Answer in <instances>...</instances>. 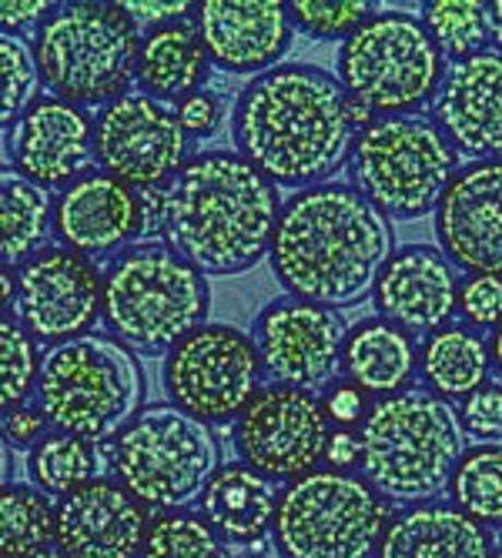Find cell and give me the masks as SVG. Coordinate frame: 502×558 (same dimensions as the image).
Instances as JSON below:
<instances>
[{
  "mask_svg": "<svg viewBox=\"0 0 502 558\" xmlns=\"http://www.w3.org/2000/svg\"><path fill=\"white\" fill-rule=\"evenodd\" d=\"M231 137L238 155L278 187L306 191L332 184L359 131L348 121V94L338 77L312 64H278L241 90Z\"/></svg>",
  "mask_w": 502,
  "mask_h": 558,
  "instance_id": "obj_1",
  "label": "cell"
},
{
  "mask_svg": "<svg viewBox=\"0 0 502 558\" xmlns=\"http://www.w3.org/2000/svg\"><path fill=\"white\" fill-rule=\"evenodd\" d=\"M392 255L389 218L359 187L332 181L285 201L268 262L285 294L338 312L375 291Z\"/></svg>",
  "mask_w": 502,
  "mask_h": 558,
  "instance_id": "obj_2",
  "label": "cell"
},
{
  "mask_svg": "<svg viewBox=\"0 0 502 558\" xmlns=\"http://www.w3.org/2000/svg\"><path fill=\"white\" fill-rule=\"evenodd\" d=\"M278 184L238 150H205L165 187V238L201 275H244L272 255Z\"/></svg>",
  "mask_w": 502,
  "mask_h": 558,
  "instance_id": "obj_3",
  "label": "cell"
},
{
  "mask_svg": "<svg viewBox=\"0 0 502 558\" xmlns=\"http://www.w3.org/2000/svg\"><path fill=\"white\" fill-rule=\"evenodd\" d=\"M362 435V475L395 505H429L449 492L463 459L459 412L426 388L372 401Z\"/></svg>",
  "mask_w": 502,
  "mask_h": 558,
  "instance_id": "obj_4",
  "label": "cell"
},
{
  "mask_svg": "<svg viewBox=\"0 0 502 558\" xmlns=\"http://www.w3.org/2000/svg\"><path fill=\"white\" fill-rule=\"evenodd\" d=\"M208 281L171 244L138 241L105 268V325L131 351L168 354L208 325Z\"/></svg>",
  "mask_w": 502,
  "mask_h": 558,
  "instance_id": "obj_5",
  "label": "cell"
},
{
  "mask_svg": "<svg viewBox=\"0 0 502 558\" xmlns=\"http://www.w3.org/2000/svg\"><path fill=\"white\" fill-rule=\"evenodd\" d=\"M37 404L58 432L87 445L118 438L144 412V372L115 335H81L44 351Z\"/></svg>",
  "mask_w": 502,
  "mask_h": 558,
  "instance_id": "obj_6",
  "label": "cell"
},
{
  "mask_svg": "<svg viewBox=\"0 0 502 558\" xmlns=\"http://www.w3.org/2000/svg\"><path fill=\"white\" fill-rule=\"evenodd\" d=\"M121 4H61L34 37L40 81L77 108H108L138 81L141 37Z\"/></svg>",
  "mask_w": 502,
  "mask_h": 558,
  "instance_id": "obj_7",
  "label": "cell"
},
{
  "mask_svg": "<svg viewBox=\"0 0 502 558\" xmlns=\"http://www.w3.org/2000/svg\"><path fill=\"white\" fill-rule=\"evenodd\" d=\"M348 174L389 221H416L442 205L459 155L426 114L375 118L356 137Z\"/></svg>",
  "mask_w": 502,
  "mask_h": 558,
  "instance_id": "obj_8",
  "label": "cell"
},
{
  "mask_svg": "<svg viewBox=\"0 0 502 558\" xmlns=\"http://www.w3.org/2000/svg\"><path fill=\"white\" fill-rule=\"evenodd\" d=\"M445 54L422 17L379 11L338 47V84L382 118L416 114L445 81Z\"/></svg>",
  "mask_w": 502,
  "mask_h": 558,
  "instance_id": "obj_9",
  "label": "cell"
},
{
  "mask_svg": "<svg viewBox=\"0 0 502 558\" xmlns=\"http://www.w3.org/2000/svg\"><path fill=\"white\" fill-rule=\"evenodd\" d=\"M115 472L147 509L178 512L205 498L222 472V445L212 425L178 404H147L115 438Z\"/></svg>",
  "mask_w": 502,
  "mask_h": 558,
  "instance_id": "obj_10",
  "label": "cell"
},
{
  "mask_svg": "<svg viewBox=\"0 0 502 558\" xmlns=\"http://www.w3.org/2000/svg\"><path fill=\"white\" fill-rule=\"evenodd\" d=\"M389 529V501L348 472H309L278 495L275 548L282 558H372Z\"/></svg>",
  "mask_w": 502,
  "mask_h": 558,
  "instance_id": "obj_11",
  "label": "cell"
},
{
  "mask_svg": "<svg viewBox=\"0 0 502 558\" xmlns=\"http://www.w3.org/2000/svg\"><path fill=\"white\" fill-rule=\"evenodd\" d=\"M262 354L251 335L212 322L165 354V391L181 412L205 425L241 418L262 391Z\"/></svg>",
  "mask_w": 502,
  "mask_h": 558,
  "instance_id": "obj_12",
  "label": "cell"
},
{
  "mask_svg": "<svg viewBox=\"0 0 502 558\" xmlns=\"http://www.w3.org/2000/svg\"><path fill=\"white\" fill-rule=\"evenodd\" d=\"M94 161L134 191H158L191 161V134L178 108L131 90L94 114Z\"/></svg>",
  "mask_w": 502,
  "mask_h": 558,
  "instance_id": "obj_13",
  "label": "cell"
},
{
  "mask_svg": "<svg viewBox=\"0 0 502 558\" xmlns=\"http://www.w3.org/2000/svg\"><path fill=\"white\" fill-rule=\"evenodd\" d=\"M328 412L315 391L268 385L235 422L241 462L272 482H295L315 472L328 445Z\"/></svg>",
  "mask_w": 502,
  "mask_h": 558,
  "instance_id": "obj_14",
  "label": "cell"
},
{
  "mask_svg": "<svg viewBox=\"0 0 502 558\" xmlns=\"http://www.w3.org/2000/svg\"><path fill=\"white\" fill-rule=\"evenodd\" d=\"M14 315L34 341L64 344L105 315V275L71 247H47L17 268Z\"/></svg>",
  "mask_w": 502,
  "mask_h": 558,
  "instance_id": "obj_15",
  "label": "cell"
},
{
  "mask_svg": "<svg viewBox=\"0 0 502 558\" xmlns=\"http://www.w3.org/2000/svg\"><path fill=\"white\" fill-rule=\"evenodd\" d=\"M251 338L259 344L262 368L272 385L319 395L342 368L348 331L338 312L282 294L259 312Z\"/></svg>",
  "mask_w": 502,
  "mask_h": 558,
  "instance_id": "obj_16",
  "label": "cell"
},
{
  "mask_svg": "<svg viewBox=\"0 0 502 558\" xmlns=\"http://www.w3.org/2000/svg\"><path fill=\"white\" fill-rule=\"evenodd\" d=\"M439 251L469 275L502 278V161H473L435 208Z\"/></svg>",
  "mask_w": 502,
  "mask_h": 558,
  "instance_id": "obj_17",
  "label": "cell"
},
{
  "mask_svg": "<svg viewBox=\"0 0 502 558\" xmlns=\"http://www.w3.org/2000/svg\"><path fill=\"white\" fill-rule=\"evenodd\" d=\"M429 118L469 165L502 161V50L452 61Z\"/></svg>",
  "mask_w": 502,
  "mask_h": 558,
  "instance_id": "obj_18",
  "label": "cell"
},
{
  "mask_svg": "<svg viewBox=\"0 0 502 558\" xmlns=\"http://www.w3.org/2000/svg\"><path fill=\"white\" fill-rule=\"evenodd\" d=\"M208 61L225 74H268L288 54L295 21L282 0H205L194 11Z\"/></svg>",
  "mask_w": 502,
  "mask_h": 558,
  "instance_id": "obj_19",
  "label": "cell"
},
{
  "mask_svg": "<svg viewBox=\"0 0 502 558\" xmlns=\"http://www.w3.org/2000/svg\"><path fill=\"white\" fill-rule=\"evenodd\" d=\"M144 505L118 482L94 478L58 501L55 542L64 558H141Z\"/></svg>",
  "mask_w": 502,
  "mask_h": 558,
  "instance_id": "obj_20",
  "label": "cell"
},
{
  "mask_svg": "<svg viewBox=\"0 0 502 558\" xmlns=\"http://www.w3.org/2000/svg\"><path fill=\"white\" fill-rule=\"evenodd\" d=\"M372 301L389 325L409 335H432L459 312L456 265L439 247L406 244L382 268Z\"/></svg>",
  "mask_w": 502,
  "mask_h": 558,
  "instance_id": "obj_21",
  "label": "cell"
},
{
  "mask_svg": "<svg viewBox=\"0 0 502 558\" xmlns=\"http://www.w3.org/2000/svg\"><path fill=\"white\" fill-rule=\"evenodd\" d=\"M11 168L40 187H68L94 158V121L84 108L47 94L11 128Z\"/></svg>",
  "mask_w": 502,
  "mask_h": 558,
  "instance_id": "obj_22",
  "label": "cell"
},
{
  "mask_svg": "<svg viewBox=\"0 0 502 558\" xmlns=\"http://www.w3.org/2000/svg\"><path fill=\"white\" fill-rule=\"evenodd\" d=\"M55 234L61 247L84 258L121 255L124 244L144 238L141 191L108 171H87L58 194Z\"/></svg>",
  "mask_w": 502,
  "mask_h": 558,
  "instance_id": "obj_23",
  "label": "cell"
},
{
  "mask_svg": "<svg viewBox=\"0 0 502 558\" xmlns=\"http://www.w3.org/2000/svg\"><path fill=\"white\" fill-rule=\"evenodd\" d=\"M379 558H492V538L456 505H416L389 522Z\"/></svg>",
  "mask_w": 502,
  "mask_h": 558,
  "instance_id": "obj_24",
  "label": "cell"
},
{
  "mask_svg": "<svg viewBox=\"0 0 502 558\" xmlns=\"http://www.w3.org/2000/svg\"><path fill=\"white\" fill-rule=\"evenodd\" d=\"M342 368L351 385H359L375 401L392 398L409 391L419 368V348L409 331L389 325L385 318H362L348 328Z\"/></svg>",
  "mask_w": 502,
  "mask_h": 558,
  "instance_id": "obj_25",
  "label": "cell"
},
{
  "mask_svg": "<svg viewBox=\"0 0 502 558\" xmlns=\"http://www.w3.org/2000/svg\"><path fill=\"white\" fill-rule=\"evenodd\" d=\"M208 50L201 40L198 21L184 17L168 27L151 31L141 40V58H138V87L151 97L165 100H181L198 94L208 74Z\"/></svg>",
  "mask_w": 502,
  "mask_h": 558,
  "instance_id": "obj_26",
  "label": "cell"
},
{
  "mask_svg": "<svg viewBox=\"0 0 502 558\" xmlns=\"http://www.w3.org/2000/svg\"><path fill=\"white\" fill-rule=\"evenodd\" d=\"M201 509H205V519L218 532V538L231 545H251L275 525L278 495L272 488V478L238 462L222 465L205 498H201Z\"/></svg>",
  "mask_w": 502,
  "mask_h": 558,
  "instance_id": "obj_27",
  "label": "cell"
},
{
  "mask_svg": "<svg viewBox=\"0 0 502 558\" xmlns=\"http://www.w3.org/2000/svg\"><path fill=\"white\" fill-rule=\"evenodd\" d=\"M492 351L469 325H445L426 335L419 348V375L426 391L442 401H466L473 391L489 385Z\"/></svg>",
  "mask_w": 502,
  "mask_h": 558,
  "instance_id": "obj_28",
  "label": "cell"
},
{
  "mask_svg": "<svg viewBox=\"0 0 502 558\" xmlns=\"http://www.w3.org/2000/svg\"><path fill=\"white\" fill-rule=\"evenodd\" d=\"M55 208L50 191L27 181L17 168L0 171V255L4 268H24L40 251H47L55 231Z\"/></svg>",
  "mask_w": 502,
  "mask_h": 558,
  "instance_id": "obj_29",
  "label": "cell"
},
{
  "mask_svg": "<svg viewBox=\"0 0 502 558\" xmlns=\"http://www.w3.org/2000/svg\"><path fill=\"white\" fill-rule=\"evenodd\" d=\"M55 519L58 505H50V498L40 488L31 485H4L0 495V548L4 558H24L55 538Z\"/></svg>",
  "mask_w": 502,
  "mask_h": 558,
  "instance_id": "obj_30",
  "label": "cell"
},
{
  "mask_svg": "<svg viewBox=\"0 0 502 558\" xmlns=\"http://www.w3.org/2000/svg\"><path fill=\"white\" fill-rule=\"evenodd\" d=\"M449 495L479 525H502V445L469 448L452 475Z\"/></svg>",
  "mask_w": 502,
  "mask_h": 558,
  "instance_id": "obj_31",
  "label": "cell"
},
{
  "mask_svg": "<svg viewBox=\"0 0 502 558\" xmlns=\"http://www.w3.org/2000/svg\"><path fill=\"white\" fill-rule=\"evenodd\" d=\"M27 469H31L34 485L44 495L68 498L81 485L94 482V475H97V451L84 438H77V435L55 432V435H47L40 445H34Z\"/></svg>",
  "mask_w": 502,
  "mask_h": 558,
  "instance_id": "obj_32",
  "label": "cell"
},
{
  "mask_svg": "<svg viewBox=\"0 0 502 558\" xmlns=\"http://www.w3.org/2000/svg\"><path fill=\"white\" fill-rule=\"evenodd\" d=\"M422 21L432 40L442 47V54L452 61L473 58L486 50V44H492L489 4H482V0H429Z\"/></svg>",
  "mask_w": 502,
  "mask_h": 558,
  "instance_id": "obj_33",
  "label": "cell"
},
{
  "mask_svg": "<svg viewBox=\"0 0 502 558\" xmlns=\"http://www.w3.org/2000/svg\"><path fill=\"white\" fill-rule=\"evenodd\" d=\"M141 558H228V555L208 519L171 512L151 522Z\"/></svg>",
  "mask_w": 502,
  "mask_h": 558,
  "instance_id": "obj_34",
  "label": "cell"
},
{
  "mask_svg": "<svg viewBox=\"0 0 502 558\" xmlns=\"http://www.w3.org/2000/svg\"><path fill=\"white\" fill-rule=\"evenodd\" d=\"M0 71H4V100H0V121L4 128H14L34 105H37V84H40V68L34 44L17 34L0 37Z\"/></svg>",
  "mask_w": 502,
  "mask_h": 558,
  "instance_id": "obj_35",
  "label": "cell"
},
{
  "mask_svg": "<svg viewBox=\"0 0 502 558\" xmlns=\"http://www.w3.org/2000/svg\"><path fill=\"white\" fill-rule=\"evenodd\" d=\"M0 391H4V412L21 409L27 404V398L37 391V378H40V354H37V341L24 331V325L17 318H4L0 322Z\"/></svg>",
  "mask_w": 502,
  "mask_h": 558,
  "instance_id": "obj_36",
  "label": "cell"
},
{
  "mask_svg": "<svg viewBox=\"0 0 502 558\" xmlns=\"http://www.w3.org/2000/svg\"><path fill=\"white\" fill-rule=\"evenodd\" d=\"M295 31L309 34L312 40H348L369 17V0H291L288 4Z\"/></svg>",
  "mask_w": 502,
  "mask_h": 558,
  "instance_id": "obj_37",
  "label": "cell"
},
{
  "mask_svg": "<svg viewBox=\"0 0 502 558\" xmlns=\"http://www.w3.org/2000/svg\"><path fill=\"white\" fill-rule=\"evenodd\" d=\"M459 425L479 445L502 441V385H482L459 404Z\"/></svg>",
  "mask_w": 502,
  "mask_h": 558,
  "instance_id": "obj_38",
  "label": "cell"
},
{
  "mask_svg": "<svg viewBox=\"0 0 502 558\" xmlns=\"http://www.w3.org/2000/svg\"><path fill=\"white\" fill-rule=\"evenodd\" d=\"M459 315L473 328H499L502 325V278L469 275L459 284Z\"/></svg>",
  "mask_w": 502,
  "mask_h": 558,
  "instance_id": "obj_39",
  "label": "cell"
},
{
  "mask_svg": "<svg viewBox=\"0 0 502 558\" xmlns=\"http://www.w3.org/2000/svg\"><path fill=\"white\" fill-rule=\"evenodd\" d=\"M325 412H328V422H335L338 428H351V425H362L372 404L366 401V391L351 381H338V385H328L325 388Z\"/></svg>",
  "mask_w": 502,
  "mask_h": 558,
  "instance_id": "obj_40",
  "label": "cell"
},
{
  "mask_svg": "<svg viewBox=\"0 0 502 558\" xmlns=\"http://www.w3.org/2000/svg\"><path fill=\"white\" fill-rule=\"evenodd\" d=\"M222 114H225L222 97L212 90H198L178 105V118L191 137H212L222 124Z\"/></svg>",
  "mask_w": 502,
  "mask_h": 558,
  "instance_id": "obj_41",
  "label": "cell"
},
{
  "mask_svg": "<svg viewBox=\"0 0 502 558\" xmlns=\"http://www.w3.org/2000/svg\"><path fill=\"white\" fill-rule=\"evenodd\" d=\"M47 415L40 404H21V409H11L4 412V441L11 448H31V445H40L47 435Z\"/></svg>",
  "mask_w": 502,
  "mask_h": 558,
  "instance_id": "obj_42",
  "label": "cell"
},
{
  "mask_svg": "<svg viewBox=\"0 0 502 558\" xmlns=\"http://www.w3.org/2000/svg\"><path fill=\"white\" fill-rule=\"evenodd\" d=\"M194 4L188 0H121V11L138 24V27H168L175 21H184Z\"/></svg>",
  "mask_w": 502,
  "mask_h": 558,
  "instance_id": "obj_43",
  "label": "cell"
},
{
  "mask_svg": "<svg viewBox=\"0 0 502 558\" xmlns=\"http://www.w3.org/2000/svg\"><path fill=\"white\" fill-rule=\"evenodd\" d=\"M50 8H58V4H50V0H4L0 4V27H4V34H17L21 31H40L44 21L55 14Z\"/></svg>",
  "mask_w": 502,
  "mask_h": 558,
  "instance_id": "obj_44",
  "label": "cell"
},
{
  "mask_svg": "<svg viewBox=\"0 0 502 558\" xmlns=\"http://www.w3.org/2000/svg\"><path fill=\"white\" fill-rule=\"evenodd\" d=\"M325 462L342 472L348 465H362V435L359 432H348V428H338L328 435V445H325Z\"/></svg>",
  "mask_w": 502,
  "mask_h": 558,
  "instance_id": "obj_45",
  "label": "cell"
},
{
  "mask_svg": "<svg viewBox=\"0 0 502 558\" xmlns=\"http://www.w3.org/2000/svg\"><path fill=\"white\" fill-rule=\"evenodd\" d=\"M489 37H492V47L502 50V0L489 4Z\"/></svg>",
  "mask_w": 502,
  "mask_h": 558,
  "instance_id": "obj_46",
  "label": "cell"
},
{
  "mask_svg": "<svg viewBox=\"0 0 502 558\" xmlns=\"http://www.w3.org/2000/svg\"><path fill=\"white\" fill-rule=\"evenodd\" d=\"M489 351H492V365H495V372H499V378H502V325L495 328V335H492V344H489Z\"/></svg>",
  "mask_w": 502,
  "mask_h": 558,
  "instance_id": "obj_47",
  "label": "cell"
},
{
  "mask_svg": "<svg viewBox=\"0 0 502 558\" xmlns=\"http://www.w3.org/2000/svg\"><path fill=\"white\" fill-rule=\"evenodd\" d=\"M24 558H64L58 548H40V551H34V555H24Z\"/></svg>",
  "mask_w": 502,
  "mask_h": 558,
  "instance_id": "obj_48",
  "label": "cell"
},
{
  "mask_svg": "<svg viewBox=\"0 0 502 558\" xmlns=\"http://www.w3.org/2000/svg\"><path fill=\"white\" fill-rule=\"evenodd\" d=\"M492 558H502V525H499V532L492 535Z\"/></svg>",
  "mask_w": 502,
  "mask_h": 558,
  "instance_id": "obj_49",
  "label": "cell"
}]
</instances>
